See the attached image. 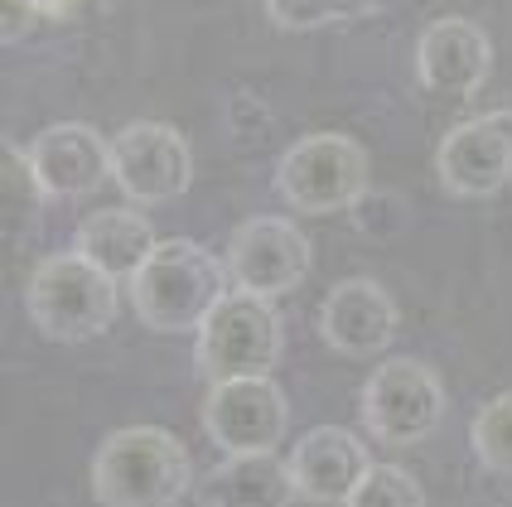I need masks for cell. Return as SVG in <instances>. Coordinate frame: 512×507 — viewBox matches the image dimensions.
Wrapping results in <instances>:
<instances>
[{
	"label": "cell",
	"instance_id": "obj_17",
	"mask_svg": "<svg viewBox=\"0 0 512 507\" xmlns=\"http://www.w3.org/2000/svg\"><path fill=\"white\" fill-rule=\"evenodd\" d=\"M469 445L479 454V464L512 479V392H498L469 425Z\"/></svg>",
	"mask_w": 512,
	"mask_h": 507
},
{
	"label": "cell",
	"instance_id": "obj_3",
	"mask_svg": "<svg viewBox=\"0 0 512 507\" xmlns=\"http://www.w3.org/2000/svg\"><path fill=\"white\" fill-rule=\"evenodd\" d=\"M29 319L54 343H87L107 334L121 314V290L107 271H97L83 252L44 256L25 285Z\"/></svg>",
	"mask_w": 512,
	"mask_h": 507
},
{
	"label": "cell",
	"instance_id": "obj_20",
	"mask_svg": "<svg viewBox=\"0 0 512 507\" xmlns=\"http://www.w3.org/2000/svg\"><path fill=\"white\" fill-rule=\"evenodd\" d=\"M0 160H5V213L15 218H29L39 203H44V189H39V179H34V165H29V155H20L15 145L5 141V150H0Z\"/></svg>",
	"mask_w": 512,
	"mask_h": 507
},
{
	"label": "cell",
	"instance_id": "obj_8",
	"mask_svg": "<svg viewBox=\"0 0 512 507\" xmlns=\"http://www.w3.org/2000/svg\"><path fill=\"white\" fill-rule=\"evenodd\" d=\"M112 179L131 203H170L194 184V150L165 121H131L112 136Z\"/></svg>",
	"mask_w": 512,
	"mask_h": 507
},
{
	"label": "cell",
	"instance_id": "obj_11",
	"mask_svg": "<svg viewBox=\"0 0 512 507\" xmlns=\"http://www.w3.org/2000/svg\"><path fill=\"white\" fill-rule=\"evenodd\" d=\"M397 324H401L397 300L377 281H363V276L339 281L324 295V305H319V334L343 358H372V353H382L397 338Z\"/></svg>",
	"mask_w": 512,
	"mask_h": 507
},
{
	"label": "cell",
	"instance_id": "obj_13",
	"mask_svg": "<svg viewBox=\"0 0 512 507\" xmlns=\"http://www.w3.org/2000/svg\"><path fill=\"white\" fill-rule=\"evenodd\" d=\"M488 34L464 15H445L416 44V73L435 97H474L488 78Z\"/></svg>",
	"mask_w": 512,
	"mask_h": 507
},
{
	"label": "cell",
	"instance_id": "obj_12",
	"mask_svg": "<svg viewBox=\"0 0 512 507\" xmlns=\"http://www.w3.org/2000/svg\"><path fill=\"white\" fill-rule=\"evenodd\" d=\"M25 155L49 198H83L102 179H112V141L83 121H58L49 131H39Z\"/></svg>",
	"mask_w": 512,
	"mask_h": 507
},
{
	"label": "cell",
	"instance_id": "obj_2",
	"mask_svg": "<svg viewBox=\"0 0 512 507\" xmlns=\"http://www.w3.org/2000/svg\"><path fill=\"white\" fill-rule=\"evenodd\" d=\"M228 281V261H218L189 237H170L131 276V310L155 334H189L218 310Z\"/></svg>",
	"mask_w": 512,
	"mask_h": 507
},
{
	"label": "cell",
	"instance_id": "obj_21",
	"mask_svg": "<svg viewBox=\"0 0 512 507\" xmlns=\"http://www.w3.org/2000/svg\"><path fill=\"white\" fill-rule=\"evenodd\" d=\"M39 20H49V15H44V0H0V25H5V39H25Z\"/></svg>",
	"mask_w": 512,
	"mask_h": 507
},
{
	"label": "cell",
	"instance_id": "obj_5",
	"mask_svg": "<svg viewBox=\"0 0 512 507\" xmlns=\"http://www.w3.org/2000/svg\"><path fill=\"white\" fill-rule=\"evenodd\" d=\"M276 189L295 213H339L368 194V150L343 131H314L276 165Z\"/></svg>",
	"mask_w": 512,
	"mask_h": 507
},
{
	"label": "cell",
	"instance_id": "obj_4",
	"mask_svg": "<svg viewBox=\"0 0 512 507\" xmlns=\"http://www.w3.org/2000/svg\"><path fill=\"white\" fill-rule=\"evenodd\" d=\"M281 314L266 295L232 290L218 300V310L203 319L199 329V358L208 382H232V377H271L281 363Z\"/></svg>",
	"mask_w": 512,
	"mask_h": 507
},
{
	"label": "cell",
	"instance_id": "obj_1",
	"mask_svg": "<svg viewBox=\"0 0 512 507\" xmlns=\"http://www.w3.org/2000/svg\"><path fill=\"white\" fill-rule=\"evenodd\" d=\"M194 483V459L165 425H126L92 454V498L102 507H174Z\"/></svg>",
	"mask_w": 512,
	"mask_h": 507
},
{
	"label": "cell",
	"instance_id": "obj_14",
	"mask_svg": "<svg viewBox=\"0 0 512 507\" xmlns=\"http://www.w3.org/2000/svg\"><path fill=\"white\" fill-rule=\"evenodd\" d=\"M285 464H290L295 493L314 498V503H348V493L372 469L363 440L343 425H319L310 435H300Z\"/></svg>",
	"mask_w": 512,
	"mask_h": 507
},
{
	"label": "cell",
	"instance_id": "obj_19",
	"mask_svg": "<svg viewBox=\"0 0 512 507\" xmlns=\"http://www.w3.org/2000/svg\"><path fill=\"white\" fill-rule=\"evenodd\" d=\"M343 507H426V493L401 464H372Z\"/></svg>",
	"mask_w": 512,
	"mask_h": 507
},
{
	"label": "cell",
	"instance_id": "obj_16",
	"mask_svg": "<svg viewBox=\"0 0 512 507\" xmlns=\"http://www.w3.org/2000/svg\"><path fill=\"white\" fill-rule=\"evenodd\" d=\"M295 479L281 454H228L199 488L203 507H290Z\"/></svg>",
	"mask_w": 512,
	"mask_h": 507
},
{
	"label": "cell",
	"instance_id": "obj_22",
	"mask_svg": "<svg viewBox=\"0 0 512 507\" xmlns=\"http://www.w3.org/2000/svg\"><path fill=\"white\" fill-rule=\"evenodd\" d=\"M112 5L116 0H44V15L49 20H78V15H102Z\"/></svg>",
	"mask_w": 512,
	"mask_h": 507
},
{
	"label": "cell",
	"instance_id": "obj_7",
	"mask_svg": "<svg viewBox=\"0 0 512 507\" xmlns=\"http://www.w3.org/2000/svg\"><path fill=\"white\" fill-rule=\"evenodd\" d=\"M203 430L228 454H276L290 430V401L276 387V377L213 382L203 401Z\"/></svg>",
	"mask_w": 512,
	"mask_h": 507
},
{
	"label": "cell",
	"instance_id": "obj_15",
	"mask_svg": "<svg viewBox=\"0 0 512 507\" xmlns=\"http://www.w3.org/2000/svg\"><path fill=\"white\" fill-rule=\"evenodd\" d=\"M155 247H160L155 223L141 208H97L92 218L78 223V242H73V252H83L112 281H131Z\"/></svg>",
	"mask_w": 512,
	"mask_h": 507
},
{
	"label": "cell",
	"instance_id": "obj_10",
	"mask_svg": "<svg viewBox=\"0 0 512 507\" xmlns=\"http://www.w3.org/2000/svg\"><path fill=\"white\" fill-rule=\"evenodd\" d=\"M435 174L459 198H493L512 184V131L498 116L459 121L435 150Z\"/></svg>",
	"mask_w": 512,
	"mask_h": 507
},
{
	"label": "cell",
	"instance_id": "obj_18",
	"mask_svg": "<svg viewBox=\"0 0 512 507\" xmlns=\"http://www.w3.org/2000/svg\"><path fill=\"white\" fill-rule=\"evenodd\" d=\"M382 0H266V15L276 29L290 34H305V29H324V25H343V20H358L372 15Z\"/></svg>",
	"mask_w": 512,
	"mask_h": 507
},
{
	"label": "cell",
	"instance_id": "obj_9",
	"mask_svg": "<svg viewBox=\"0 0 512 507\" xmlns=\"http://www.w3.org/2000/svg\"><path fill=\"white\" fill-rule=\"evenodd\" d=\"M228 276L247 295H290L310 276V242L290 218H247L228 237Z\"/></svg>",
	"mask_w": 512,
	"mask_h": 507
},
{
	"label": "cell",
	"instance_id": "obj_6",
	"mask_svg": "<svg viewBox=\"0 0 512 507\" xmlns=\"http://www.w3.org/2000/svg\"><path fill=\"white\" fill-rule=\"evenodd\" d=\"M363 421L382 445H421L445 421L440 372L421 358H387L363 387Z\"/></svg>",
	"mask_w": 512,
	"mask_h": 507
}]
</instances>
